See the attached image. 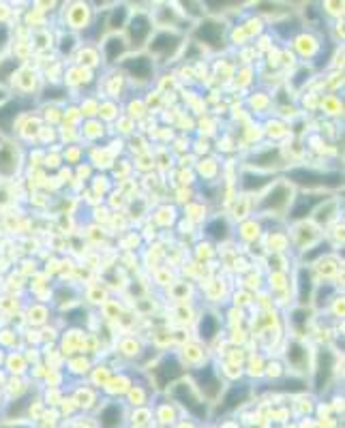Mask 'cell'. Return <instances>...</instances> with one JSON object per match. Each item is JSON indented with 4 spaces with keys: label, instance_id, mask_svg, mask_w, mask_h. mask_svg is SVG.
<instances>
[{
    "label": "cell",
    "instance_id": "cb8c5ba5",
    "mask_svg": "<svg viewBox=\"0 0 345 428\" xmlns=\"http://www.w3.org/2000/svg\"><path fill=\"white\" fill-rule=\"evenodd\" d=\"M9 43H11V28L7 24H0V54L7 50Z\"/></svg>",
    "mask_w": 345,
    "mask_h": 428
},
{
    "label": "cell",
    "instance_id": "3957f363",
    "mask_svg": "<svg viewBox=\"0 0 345 428\" xmlns=\"http://www.w3.org/2000/svg\"><path fill=\"white\" fill-rule=\"evenodd\" d=\"M153 18L148 14H135L129 18L127 26H125V41L131 50H142L148 46L150 37H153Z\"/></svg>",
    "mask_w": 345,
    "mask_h": 428
},
{
    "label": "cell",
    "instance_id": "44dd1931",
    "mask_svg": "<svg viewBox=\"0 0 345 428\" xmlns=\"http://www.w3.org/2000/svg\"><path fill=\"white\" fill-rule=\"evenodd\" d=\"M206 234H208L210 238H215V240H225V238L232 236V227H230V223H227L225 219L217 216V219H212V221L206 225Z\"/></svg>",
    "mask_w": 345,
    "mask_h": 428
},
{
    "label": "cell",
    "instance_id": "ac0fdd59",
    "mask_svg": "<svg viewBox=\"0 0 345 428\" xmlns=\"http://www.w3.org/2000/svg\"><path fill=\"white\" fill-rule=\"evenodd\" d=\"M285 355H287V364H289L294 370H298V372H300V370H307V366H309V353H307V347H304V345H300V343H289Z\"/></svg>",
    "mask_w": 345,
    "mask_h": 428
},
{
    "label": "cell",
    "instance_id": "2e32d148",
    "mask_svg": "<svg viewBox=\"0 0 345 428\" xmlns=\"http://www.w3.org/2000/svg\"><path fill=\"white\" fill-rule=\"evenodd\" d=\"M99 428H120L123 419H125V409L120 402H108L101 411H99Z\"/></svg>",
    "mask_w": 345,
    "mask_h": 428
},
{
    "label": "cell",
    "instance_id": "6da1fadb",
    "mask_svg": "<svg viewBox=\"0 0 345 428\" xmlns=\"http://www.w3.org/2000/svg\"><path fill=\"white\" fill-rule=\"evenodd\" d=\"M287 182L300 189H339L341 174L339 172H319L311 167H294L287 169Z\"/></svg>",
    "mask_w": 345,
    "mask_h": 428
},
{
    "label": "cell",
    "instance_id": "ffe728a7",
    "mask_svg": "<svg viewBox=\"0 0 345 428\" xmlns=\"http://www.w3.org/2000/svg\"><path fill=\"white\" fill-rule=\"evenodd\" d=\"M129 18H131V14H129L127 5H116V7L110 9V14H108V26H110L112 31H123V28L127 26Z\"/></svg>",
    "mask_w": 345,
    "mask_h": 428
},
{
    "label": "cell",
    "instance_id": "9a60e30c",
    "mask_svg": "<svg viewBox=\"0 0 345 428\" xmlns=\"http://www.w3.org/2000/svg\"><path fill=\"white\" fill-rule=\"evenodd\" d=\"M127 52H129V46L123 37L118 35H112L105 43H103V58L110 63V65H116L120 61L127 58Z\"/></svg>",
    "mask_w": 345,
    "mask_h": 428
},
{
    "label": "cell",
    "instance_id": "7402d4cb",
    "mask_svg": "<svg viewBox=\"0 0 345 428\" xmlns=\"http://www.w3.org/2000/svg\"><path fill=\"white\" fill-rule=\"evenodd\" d=\"M298 302L300 304H309L311 302V293H313V281H311V274L309 270L300 268L298 272Z\"/></svg>",
    "mask_w": 345,
    "mask_h": 428
},
{
    "label": "cell",
    "instance_id": "8fae6325",
    "mask_svg": "<svg viewBox=\"0 0 345 428\" xmlns=\"http://www.w3.org/2000/svg\"><path fill=\"white\" fill-rule=\"evenodd\" d=\"M324 199L326 197H321V195H298V197H294L292 204L287 206L289 208L287 219L289 221H302V219L311 216Z\"/></svg>",
    "mask_w": 345,
    "mask_h": 428
},
{
    "label": "cell",
    "instance_id": "ba28073f",
    "mask_svg": "<svg viewBox=\"0 0 345 428\" xmlns=\"http://www.w3.org/2000/svg\"><path fill=\"white\" fill-rule=\"evenodd\" d=\"M225 24H221L219 20H202L195 26V37L200 43H204L210 50H221L225 43Z\"/></svg>",
    "mask_w": 345,
    "mask_h": 428
},
{
    "label": "cell",
    "instance_id": "52a82bcc",
    "mask_svg": "<svg viewBox=\"0 0 345 428\" xmlns=\"http://www.w3.org/2000/svg\"><path fill=\"white\" fill-rule=\"evenodd\" d=\"M195 383H197V387L202 392V398H206L208 402H215L223 392V381H221L219 372L210 364L200 366L195 370Z\"/></svg>",
    "mask_w": 345,
    "mask_h": 428
},
{
    "label": "cell",
    "instance_id": "277c9868",
    "mask_svg": "<svg viewBox=\"0 0 345 428\" xmlns=\"http://www.w3.org/2000/svg\"><path fill=\"white\" fill-rule=\"evenodd\" d=\"M123 69L127 71V75L138 86H146L155 78V61L148 54H142V52L135 54V56H127L123 61Z\"/></svg>",
    "mask_w": 345,
    "mask_h": 428
},
{
    "label": "cell",
    "instance_id": "d4e9b609",
    "mask_svg": "<svg viewBox=\"0 0 345 428\" xmlns=\"http://www.w3.org/2000/svg\"><path fill=\"white\" fill-rule=\"evenodd\" d=\"M0 428H31V426H26V424H16V422H9V424H3V426H0Z\"/></svg>",
    "mask_w": 345,
    "mask_h": 428
},
{
    "label": "cell",
    "instance_id": "5b68a950",
    "mask_svg": "<svg viewBox=\"0 0 345 428\" xmlns=\"http://www.w3.org/2000/svg\"><path fill=\"white\" fill-rule=\"evenodd\" d=\"M172 398H174L176 402H180V404L189 411V415H193L195 419H204L206 413H208V411H206V404H204V398L197 396L189 383H182V381L174 383V385H172Z\"/></svg>",
    "mask_w": 345,
    "mask_h": 428
},
{
    "label": "cell",
    "instance_id": "484cf974",
    "mask_svg": "<svg viewBox=\"0 0 345 428\" xmlns=\"http://www.w3.org/2000/svg\"><path fill=\"white\" fill-rule=\"evenodd\" d=\"M7 99H9V97H7V90H5L3 86H0V103H5Z\"/></svg>",
    "mask_w": 345,
    "mask_h": 428
},
{
    "label": "cell",
    "instance_id": "4fadbf2b",
    "mask_svg": "<svg viewBox=\"0 0 345 428\" xmlns=\"http://www.w3.org/2000/svg\"><path fill=\"white\" fill-rule=\"evenodd\" d=\"M251 165L257 169V172H272L274 167H279L283 163V157H281V150L277 146H268L264 150H257L251 155Z\"/></svg>",
    "mask_w": 345,
    "mask_h": 428
},
{
    "label": "cell",
    "instance_id": "30bf717a",
    "mask_svg": "<svg viewBox=\"0 0 345 428\" xmlns=\"http://www.w3.org/2000/svg\"><path fill=\"white\" fill-rule=\"evenodd\" d=\"M29 101L24 97L7 99L5 103H0V133H11L16 120L26 112Z\"/></svg>",
    "mask_w": 345,
    "mask_h": 428
},
{
    "label": "cell",
    "instance_id": "8992f818",
    "mask_svg": "<svg viewBox=\"0 0 345 428\" xmlns=\"http://www.w3.org/2000/svg\"><path fill=\"white\" fill-rule=\"evenodd\" d=\"M292 184L287 182H272V187L268 189V193L262 197L257 210L259 212H283L287 210V206L292 204Z\"/></svg>",
    "mask_w": 345,
    "mask_h": 428
},
{
    "label": "cell",
    "instance_id": "7c38bea8",
    "mask_svg": "<svg viewBox=\"0 0 345 428\" xmlns=\"http://www.w3.org/2000/svg\"><path fill=\"white\" fill-rule=\"evenodd\" d=\"M251 396V385L249 383H234L230 385L223 396H221V409L223 411H234L238 407H242Z\"/></svg>",
    "mask_w": 345,
    "mask_h": 428
},
{
    "label": "cell",
    "instance_id": "603a6c76",
    "mask_svg": "<svg viewBox=\"0 0 345 428\" xmlns=\"http://www.w3.org/2000/svg\"><path fill=\"white\" fill-rule=\"evenodd\" d=\"M18 67H20V63H18L16 58H5V61H0V86L7 84V80L16 78ZM3 88H5V86H3Z\"/></svg>",
    "mask_w": 345,
    "mask_h": 428
},
{
    "label": "cell",
    "instance_id": "d6986e66",
    "mask_svg": "<svg viewBox=\"0 0 345 428\" xmlns=\"http://www.w3.org/2000/svg\"><path fill=\"white\" fill-rule=\"evenodd\" d=\"M219 328H221V321H219L217 315H212V313L202 315V319H200V338L206 340V343L212 340L219 334Z\"/></svg>",
    "mask_w": 345,
    "mask_h": 428
},
{
    "label": "cell",
    "instance_id": "e0dca14e",
    "mask_svg": "<svg viewBox=\"0 0 345 428\" xmlns=\"http://www.w3.org/2000/svg\"><path fill=\"white\" fill-rule=\"evenodd\" d=\"M272 182H274V180H272L270 176L262 174V172H244V174L240 176V189H242L244 193H259L262 189L270 187Z\"/></svg>",
    "mask_w": 345,
    "mask_h": 428
},
{
    "label": "cell",
    "instance_id": "5bb4252c",
    "mask_svg": "<svg viewBox=\"0 0 345 428\" xmlns=\"http://www.w3.org/2000/svg\"><path fill=\"white\" fill-rule=\"evenodd\" d=\"M20 163H22V157L14 144H0V176L3 178L16 176Z\"/></svg>",
    "mask_w": 345,
    "mask_h": 428
},
{
    "label": "cell",
    "instance_id": "7a4b0ae2",
    "mask_svg": "<svg viewBox=\"0 0 345 428\" xmlns=\"http://www.w3.org/2000/svg\"><path fill=\"white\" fill-rule=\"evenodd\" d=\"M182 41H185V37L180 35V33H174V31H159L157 35H153L150 37V41H148V56L155 61H159V63H165V61H170V58H174L176 56V52L180 50V46H182Z\"/></svg>",
    "mask_w": 345,
    "mask_h": 428
},
{
    "label": "cell",
    "instance_id": "9c48e42d",
    "mask_svg": "<svg viewBox=\"0 0 345 428\" xmlns=\"http://www.w3.org/2000/svg\"><path fill=\"white\" fill-rule=\"evenodd\" d=\"M332 372H334V353L330 349H319L315 360V379H313V385L317 392H326L330 387Z\"/></svg>",
    "mask_w": 345,
    "mask_h": 428
}]
</instances>
